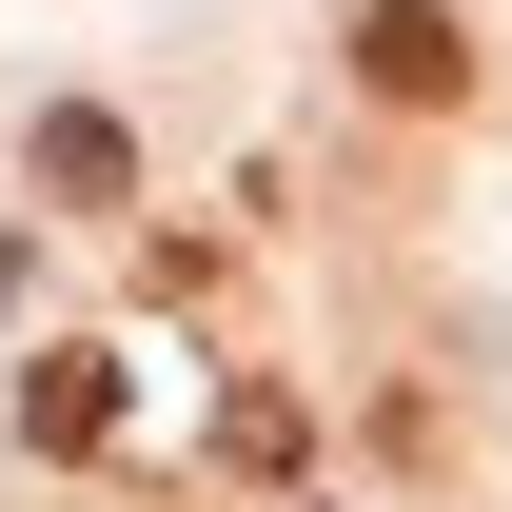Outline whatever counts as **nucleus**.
Returning <instances> with one entry per match:
<instances>
[{
  "label": "nucleus",
  "mask_w": 512,
  "mask_h": 512,
  "mask_svg": "<svg viewBox=\"0 0 512 512\" xmlns=\"http://www.w3.org/2000/svg\"><path fill=\"white\" fill-rule=\"evenodd\" d=\"M355 79H375L394 119H453V99H473V40H453L434 0H375V20H355Z\"/></svg>",
  "instance_id": "obj_1"
},
{
  "label": "nucleus",
  "mask_w": 512,
  "mask_h": 512,
  "mask_svg": "<svg viewBox=\"0 0 512 512\" xmlns=\"http://www.w3.org/2000/svg\"><path fill=\"white\" fill-rule=\"evenodd\" d=\"M40 197H60V217H119V197H138V138L99 119V99H60V119H40Z\"/></svg>",
  "instance_id": "obj_2"
},
{
  "label": "nucleus",
  "mask_w": 512,
  "mask_h": 512,
  "mask_svg": "<svg viewBox=\"0 0 512 512\" xmlns=\"http://www.w3.org/2000/svg\"><path fill=\"white\" fill-rule=\"evenodd\" d=\"M20 434H40V453H99V434H119V355H79V335H60V355L20 375Z\"/></svg>",
  "instance_id": "obj_3"
},
{
  "label": "nucleus",
  "mask_w": 512,
  "mask_h": 512,
  "mask_svg": "<svg viewBox=\"0 0 512 512\" xmlns=\"http://www.w3.org/2000/svg\"><path fill=\"white\" fill-rule=\"evenodd\" d=\"M217 453H237V473H296V453H316V414L256 375V394H217Z\"/></svg>",
  "instance_id": "obj_4"
}]
</instances>
